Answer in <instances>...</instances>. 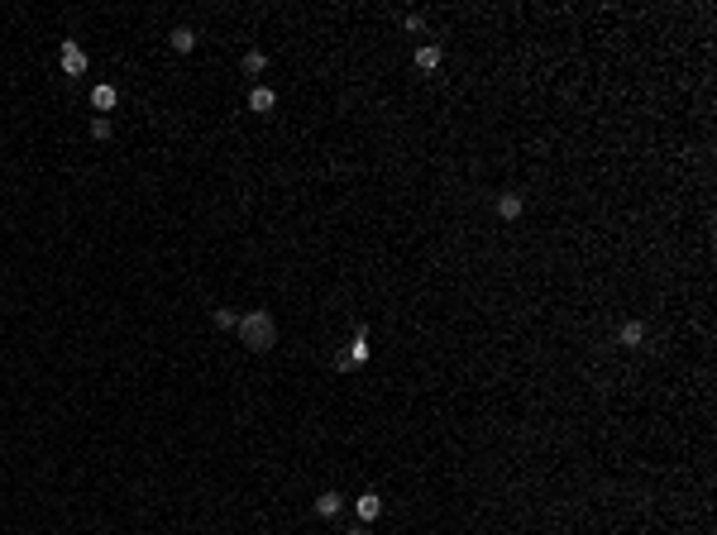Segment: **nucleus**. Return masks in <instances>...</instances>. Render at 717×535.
<instances>
[{"label": "nucleus", "instance_id": "8", "mask_svg": "<svg viewBox=\"0 0 717 535\" xmlns=\"http://www.w3.org/2000/svg\"><path fill=\"white\" fill-rule=\"evenodd\" d=\"M115 101H120V96H115V86H106V82L91 86V105H96V110H115Z\"/></svg>", "mask_w": 717, "mask_h": 535}, {"label": "nucleus", "instance_id": "3", "mask_svg": "<svg viewBox=\"0 0 717 535\" xmlns=\"http://www.w3.org/2000/svg\"><path fill=\"white\" fill-rule=\"evenodd\" d=\"M369 359V330L359 325L354 330V344H349V354H339V368H359Z\"/></svg>", "mask_w": 717, "mask_h": 535}, {"label": "nucleus", "instance_id": "10", "mask_svg": "<svg viewBox=\"0 0 717 535\" xmlns=\"http://www.w3.org/2000/svg\"><path fill=\"white\" fill-rule=\"evenodd\" d=\"M339 507H344V497H339V493H321V497H316V511H321V516H339Z\"/></svg>", "mask_w": 717, "mask_h": 535}, {"label": "nucleus", "instance_id": "12", "mask_svg": "<svg viewBox=\"0 0 717 535\" xmlns=\"http://www.w3.org/2000/svg\"><path fill=\"white\" fill-rule=\"evenodd\" d=\"M211 321H215L220 330H235V325H239V316H235L230 306H215V316H211Z\"/></svg>", "mask_w": 717, "mask_h": 535}, {"label": "nucleus", "instance_id": "6", "mask_svg": "<svg viewBox=\"0 0 717 535\" xmlns=\"http://www.w3.org/2000/svg\"><path fill=\"white\" fill-rule=\"evenodd\" d=\"M521 210H526V201H521L516 192H503V196H498V215H503V220H521Z\"/></svg>", "mask_w": 717, "mask_h": 535}, {"label": "nucleus", "instance_id": "9", "mask_svg": "<svg viewBox=\"0 0 717 535\" xmlns=\"http://www.w3.org/2000/svg\"><path fill=\"white\" fill-rule=\"evenodd\" d=\"M416 67H421V72H435V67H440V48H435V43H421V48H416Z\"/></svg>", "mask_w": 717, "mask_h": 535}, {"label": "nucleus", "instance_id": "15", "mask_svg": "<svg viewBox=\"0 0 717 535\" xmlns=\"http://www.w3.org/2000/svg\"><path fill=\"white\" fill-rule=\"evenodd\" d=\"M344 535H369V526H354V531H344Z\"/></svg>", "mask_w": 717, "mask_h": 535}, {"label": "nucleus", "instance_id": "7", "mask_svg": "<svg viewBox=\"0 0 717 535\" xmlns=\"http://www.w3.org/2000/svg\"><path fill=\"white\" fill-rule=\"evenodd\" d=\"M378 516H382V497L378 493H364V497H359V521L369 526V521H378Z\"/></svg>", "mask_w": 717, "mask_h": 535}, {"label": "nucleus", "instance_id": "5", "mask_svg": "<svg viewBox=\"0 0 717 535\" xmlns=\"http://www.w3.org/2000/svg\"><path fill=\"white\" fill-rule=\"evenodd\" d=\"M273 105H278V91H273V86H253V91H249V110H253V115H268Z\"/></svg>", "mask_w": 717, "mask_h": 535}, {"label": "nucleus", "instance_id": "1", "mask_svg": "<svg viewBox=\"0 0 717 535\" xmlns=\"http://www.w3.org/2000/svg\"><path fill=\"white\" fill-rule=\"evenodd\" d=\"M239 339L249 344L253 354H263V349H273V339H278V330H273V316L268 311H249V316H239Z\"/></svg>", "mask_w": 717, "mask_h": 535}, {"label": "nucleus", "instance_id": "14", "mask_svg": "<svg viewBox=\"0 0 717 535\" xmlns=\"http://www.w3.org/2000/svg\"><path fill=\"white\" fill-rule=\"evenodd\" d=\"M91 134H96V139H110V134H115V124L101 115V120H91Z\"/></svg>", "mask_w": 717, "mask_h": 535}, {"label": "nucleus", "instance_id": "13", "mask_svg": "<svg viewBox=\"0 0 717 535\" xmlns=\"http://www.w3.org/2000/svg\"><path fill=\"white\" fill-rule=\"evenodd\" d=\"M263 67H268V58H263L258 48H253V53H244V72H249V77H258Z\"/></svg>", "mask_w": 717, "mask_h": 535}, {"label": "nucleus", "instance_id": "4", "mask_svg": "<svg viewBox=\"0 0 717 535\" xmlns=\"http://www.w3.org/2000/svg\"><path fill=\"white\" fill-rule=\"evenodd\" d=\"M646 334H650V330L641 325V321H622V330H617V344H622V349H641V344H646Z\"/></svg>", "mask_w": 717, "mask_h": 535}, {"label": "nucleus", "instance_id": "11", "mask_svg": "<svg viewBox=\"0 0 717 535\" xmlns=\"http://www.w3.org/2000/svg\"><path fill=\"white\" fill-rule=\"evenodd\" d=\"M172 48H177V53H192V48H196V34H192L187 24H182V29H172Z\"/></svg>", "mask_w": 717, "mask_h": 535}, {"label": "nucleus", "instance_id": "2", "mask_svg": "<svg viewBox=\"0 0 717 535\" xmlns=\"http://www.w3.org/2000/svg\"><path fill=\"white\" fill-rule=\"evenodd\" d=\"M58 62H62V72H67V77H82V72H86V48H82L77 39H67V43H62V58H58Z\"/></svg>", "mask_w": 717, "mask_h": 535}]
</instances>
